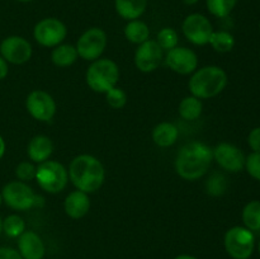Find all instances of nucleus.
<instances>
[{"mask_svg": "<svg viewBox=\"0 0 260 259\" xmlns=\"http://www.w3.org/2000/svg\"><path fill=\"white\" fill-rule=\"evenodd\" d=\"M17 2H19V3H30V2H33V0H17Z\"/></svg>", "mask_w": 260, "mask_h": 259, "instance_id": "40", "label": "nucleus"}, {"mask_svg": "<svg viewBox=\"0 0 260 259\" xmlns=\"http://www.w3.org/2000/svg\"><path fill=\"white\" fill-rule=\"evenodd\" d=\"M2 233H3V220L2 217H0V235H2Z\"/></svg>", "mask_w": 260, "mask_h": 259, "instance_id": "39", "label": "nucleus"}, {"mask_svg": "<svg viewBox=\"0 0 260 259\" xmlns=\"http://www.w3.org/2000/svg\"><path fill=\"white\" fill-rule=\"evenodd\" d=\"M165 63L170 70L180 75H189L197 70L198 57L193 50L188 47H177L167 51Z\"/></svg>", "mask_w": 260, "mask_h": 259, "instance_id": "13", "label": "nucleus"}, {"mask_svg": "<svg viewBox=\"0 0 260 259\" xmlns=\"http://www.w3.org/2000/svg\"><path fill=\"white\" fill-rule=\"evenodd\" d=\"M18 251L23 259H43L46 246L37 233L24 231L18 238Z\"/></svg>", "mask_w": 260, "mask_h": 259, "instance_id": "16", "label": "nucleus"}, {"mask_svg": "<svg viewBox=\"0 0 260 259\" xmlns=\"http://www.w3.org/2000/svg\"><path fill=\"white\" fill-rule=\"evenodd\" d=\"M114 8L123 19H139L146 10L147 0H114Z\"/></svg>", "mask_w": 260, "mask_h": 259, "instance_id": "19", "label": "nucleus"}, {"mask_svg": "<svg viewBox=\"0 0 260 259\" xmlns=\"http://www.w3.org/2000/svg\"><path fill=\"white\" fill-rule=\"evenodd\" d=\"M182 30L189 42H192L193 45L203 46L210 42L213 27L207 17L200 13H193L183 20Z\"/></svg>", "mask_w": 260, "mask_h": 259, "instance_id": "10", "label": "nucleus"}, {"mask_svg": "<svg viewBox=\"0 0 260 259\" xmlns=\"http://www.w3.org/2000/svg\"><path fill=\"white\" fill-rule=\"evenodd\" d=\"M106 101L108 106L112 107L113 109H121L126 106L127 94L122 88L114 86V88H112L111 90L106 93Z\"/></svg>", "mask_w": 260, "mask_h": 259, "instance_id": "30", "label": "nucleus"}, {"mask_svg": "<svg viewBox=\"0 0 260 259\" xmlns=\"http://www.w3.org/2000/svg\"><path fill=\"white\" fill-rule=\"evenodd\" d=\"M212 154L217 164L230 173H239L245 167V155L233 144L221 142L212 150Z\"/></svg>", "mask_w": 260, "mask_h": 259, "instance_id": "14", "label": "nucleus"}, {"mask_svg": "<svg viewBox=\"0 0 260 259\" xmlns=\"http://www.w3.org/2000/svg\"><path fill=\"white\" fill-rule=\"evenodd\" d=\"M86 84L95 93H104L117 86L119 80V68L111 58H98L86 70Z\"/></svg>", "mask_w": 260, "mask_h": 259, "instance_id": "4", "label": "nucleus"}, {"mask_svg": "<svg viewBox=\"0 0 260 259\" xmlns=\"http://www.w3.org/2000/svg\"><path fill=\"white\" fill-rule=\"evenodd\" d=\"M238 0H206L207 10L217 18H225L236 7Z\"/></svg>", "mask_w": 260, "mask_h": 259, "instance_id": "27", "label": "nucleus"}, {"mask_svg": "<svg viewBox=\"0 0 260 259\" xmlns=\"http://www.w3.org/2000/svg\"><path fill=\"white\" fill-rule=\"evenodd\" d=\"M248 144L253 152H260V127H255L249 132Z\"/></svg>", "mask_w": 260, "mask_h": 259, "instance_id": "33", "label": "nucleus"}, {"mask_svg": "<svg viewBox=\"0 0 260 259\" xmlns=\"http://www.w3.org/2000/svg\"><path fill=\"white\" fill-rule=\"evenodd\" d=\"M228 189V182H226V178L223 175L215 173V174L211 175L208 178L207 183H206V190H207L208 195L211 196H221L226 192Z\"/></svg>", "mask_w": 260, "mask_h": 259, "instance_id": "29", "label": "nucleus"}, {"mask_svg": "<svg viewBox=\"0 0 260 259\" xmlns=\"http://www.w3.org/2000/svg\"><path fill=\"white\" fill-rule=\"evenodd\" d=\"M183 2H184V4L187 5H196L200 0H183Z\"/></svg>", "mask_w": 260, "mask_h": 259, "instance_id": "38", "label": "nucleus"}, {"mask_svg": "<svg viewBox=\"0 0 260 259\" xmlns=\"http://www.w3.org/2000/svg\"><path fill=\"white\" fill-rule=\"evenodd\" d=\"M246 172L251 178L260 182V152H251L245 159Z\"/></svg>", "mask_w": 260, "mask_h": 259, "instance_id": "32", "label": "nucleus"}, {"mask_svg": "<svg viewBox=\"0 0 260 259\" xmlns=\"http://www.w3.org/2000/svg\"><path fill=\"white\" fill-rule=\"evenodd\" d=\"M69 178L76 189L93 193L103 185L106 170L98 157L81 154L74 157L69 167Z\"/></svg>", "mask_w": 260, "mask_h": 259, "instance_id": "2", "label": "nucleus"}, {"mask_svg": "<svg viewBox=\"0 0 260 259\" xmlns=\"http://www.w3.org/2000/svg\"><path fill=\"white\" fill-rule=\"evenodd\" d=\"M228 85V74L220 66H205L190 76L189 90L192 95L200 99H210L218 95Z\"/></svg>", "mask_w": 260, "mask_h": 259, "instance_id": "3", "label": "nucleus"}, {"mask_svg": "<svg viewBox=\"0 0 260 259\" xmlns=\"http://www.w3.org/2000/svg\"><path fill=\"white\" fill-rule=\"evenodd\" d=\"M108 42L107 33L102 28L91 27L79 37L76 42V51L83 60L95 61L104 52Z\"/></svg>", "mask_w": 260, "mask_h": 259, "instance_id": "8", "label": "nucleus"}, {"mask_svg": "<svg viewBox=\"0 0 260 259\" xmlns=\"http://www.w3.org/2000/svg\"><path fill=\"white\" fill-rule=\"evenodd\" d=\"M0 259H23V258L17 249L8 248V246H2V248H0Z\"/></svg>", "mask_w": 260, "mask_h": 259, "instance_id": "34", "label": "nucleus"}, {"mask_svg": "<svg viewBox=\"0 0 260 259\" xmlns=\"http://www.w3.org/2000/svg\"><path fill=\"white\" fill-rule=\"evenodd\" d=\"M178 41H179V36H178L177 30L174 28L165 27L157 33L156 42L161 47L162 51H169L172 48L177 47Z\"/></svg>", "mask_w": 260, "mask_h": 259, "instance_id": "28", "label": "nucleus"}, {"mask_svg": "<svg viewBox=\"0 0 260 259\" xmlns=\"http://www.w3.org/2000/svg\"><path fill=\"white\" fill-rule=\"evenodd\" d=\"M5 154V141L2 136H0V159L4 156Z\"/></svg>", "mask_w": 260, "mask_h": 259, "instance_id": "36", "label": "nucleus"}, {"mask_svg": "<svg viewBox=\"0 0 260 259\" xmlns=\"http://www.w3.org/2000/svg\"><path fill=\"white\" fill-rule=\"evenodd\" d=\"M68 36L65 23L57 18H43L33 29V37L43 47H56L61 45Z\"/></svg>", "mask_w": 260, "mask_h": 259, "instance_id": "9", "label": "nucleus"}, {"mask_svg": "<svg viewBox=\"0 0 260 259\" xmlns=\"http://www.w3.org/2000/svg\"><path fill=\"white\" fill-rule=\"evenodd\" d=\"M164 58V51L156 41L147 40L141 43L135 52V65L142 73H152L156 70Z\"/></svg>", "mask_w": 260, "mask_h": 259, "instance_id": "15", "label": "nucleus"}, {"mask_svg": "<svg viewBox=\"0 0 260 259\" xmlns=\"http://www.w3.org/2000/svg\"><path fill=\"white\" fill-rule=\"evenodd\" d=\"M179 130L174 123L161 122L152 130V140L159 147H169L177 142Z\"/></svg>", "mask_w": 260, "mask_h": 259, "instance_id": "20", "label": "nucleus"}, {"mask_svg": "<svg viewBox=\"0 0 260 259\" xmlns=\"http://www.w3.org/2000/svg\"><path fill=\"white\" fill-rule=\"evenodd\" d=\"M0 53L7 62L23 65L32 57V46L20 36H9L0 43Z\"/></svg>", "mask_w": 260, "mask_h": 259, "instance_id": "12", "label": "nucleus"}, {"mask_svg": "<svg viewBox=\"0 0 260 259\" xmlns=\"http://www.w3.org/2000/svg\"><path fill=\"white\" fill-rule=\"evenodd\" d=\"M124 37L127 41L136 45L146 42L150 40V28L145 22L140 19L128 20V23L124 27Z\"/></svg>", "mask_w": 260, "mask_h": 259, "instance_id": "21", "label": "nucleus"}, {"mask_svg": "<svg viewBox=\"0 0 260 259\" xmlns=\"http://www.w3.org/2000/svg\"><path fill=\"white\" fill-rule=\"evenodd\" d=\"M79 55L76 47L73 45H58L53 48L52 53H51V60L58 68H68L71 66L76 60H78Z\"/></svg>", "mask_w": 260, "mask_h": 259, "instance_id": "22", "label": "nucleus"}, {"mask_svg": "<svg viewBox=\"0 0 260 259\" xmlns=\"http://www.w3.org/2000/svg\"><path fill=\"white\" fill-rule=\"evenodd\" d=\"M3 203V196H2V192H0V206H2Z\"/></svg>", "mask_w": 260, "mask_h": 259, "instance_id": "41", "label": "nucleus"}, {"mask_svg": "<svg viewBox=\"0 0 260 259\" xmlns=\"http://www.w3.org/2000/svg\"><path fill=\"white\" fill-rule=\"evenodd\" d=\"M36 180L45 192L56 195L65 189L69 182V172L61 163L46 160L37 167Z\"/></svg>", "mask_w": 260, "mask_h": 259, "instance_id": "6", "label": "nucleus"}, {"mask_svg": "<svg viewBox=\"0 0 260 259\" xmlns=\"http://www.w3.org/2000/svg\"><path fill=\"white\" fill-rule=\"evenodd\" d=\"M8 73H9V68H8V62L3 58V56L0 55V80L7 78Z\"/></svg>", "mask_w": 260, "mask_h": 259, "instance_id": "35", "label": "nucleus"}, {"mask_svg": "<svg viewBox=\"0 0 260 259\" xmlns=\"http://www.w3.org/2000/svg\"><path fill=\"white\" fill-rule=\"evenodd\" d=\"M53 152V142L50 137L45 136V135H37L33 137L29 141L27 146V154L28 157L32 160L33 163H41L48 160V157L52 155Z\"/></svg>", "mask_w": 260, "mask_h": 259, "instance_id": "18", "label": "nucleus"}, {"mask_svg": "<svg viewBox=\"0 0 260 259\" xmlns=\"http://www.w3.org/2000/svg\"><path fill=\"white\" fill-rule=\"evenodd\" d=\"M212 149L201 141L185 144L175 157V172L185 180H197L210 169L212 163Z\"/></svg>", "mask_w": 260, "mask_h": 259, "instance_id": "1", "label": "nucleus"}, {"mask_svg": "<svg viewBox=\"0 0 260 259\" xmlns=\"http://www.w3.org/2000/svg\"><path fill=\"white\" fill-rule=\"evenodd\" d=\"M208 43L217 52L226 53L230 52L234 48V46H235V38H234V36L231 33L226 32V30H218V32L213 30Z\"/></svg>", "mask_w": 260, "mask_h": 259, "instance_id": "25", "label": "nucleus"}, {"mask_svg": "<svg viewBox=\"0 0 260 259\" xmlns=\"http://www.w3.org/2000/svg\"><path fill=\"white\" fill-rule=\"evenodd\" d=\"M179 114L185 121H196L201 117L203 111V103L194 95L185 96L179 103Z\"/></svg>", "mask_w": 260, "mask_h": 259, "instance_id": "23", "label": "nucleus"}, {"mask_svg": "<svg viewBox=\"0 0 260 259\" xmlns=\"http://www.w3.org/2000/svg\"><path fill=\"white\" fill-rule=\"evenodd\" d=\"M24 231L25 222L19 215L13 213V215L7 216L3 220V233L9 238H19Z\"/></svg>", "mask_w": 260, "mask_h": 259, "instance_id": "26", "label": "nucleus"}, {"mask_svg": "<svg viewBox=\"0 0 260 259\" xmlns=\"http://www.w3.org/2000/svg\"><path fill=\"white\" fill-rule=\"evenodd\" d=\"M225 249L234 259H249L255 248L253 231L245 226H234L225 234Z\"/></svg>", "mask_w": 260, "mask_h": 259, "instance_id": "7", "label": "nucleus"}, {"mask_svg": "<svg viewBox=\"0 0 260 259\" xmlns=\"http://www.w3.org/2000/svg\"><path fill=\"white\" fill-rule=\"evenodd\" d=\"M65 213L71 218H81L90 210V200L88 193L83 190H74L69 193L63 202Z\"/></svg>", "mask_w": 260, "mask_h": 259, "instance_id": "17", "label": "nucleus"}, {"mask_svg": "<svg viewBox=\"0 0 260 259\" xmlns=\"http://www.w3.org/2000/svg\"><path fill=\"white\" fill-rule=\"evenodd\" d=\"M3 202L15 211H27L43 203V198L36 195L35 190L25 182L13 180L4 185L2 190Z\"/></svg>", "mask_w": 260, "mask_h": 259, "instance_id": "5", "label": "nucleus"}, {"mask_svg": "<svg viewBox=\"0 0 260 259\" xmlns=\"http://www.w3.org/2000/svg\"><path fill=\"white\" fill-rule=\"evenodd\" d=\"M259 28H260V24H259Z\"/></svg>", "mask_w": 260, "mask_h": 259, "instance_id": "43", "label": "nucleus"}, {"mask_svg": "<svg viewBox=\"0 0 260 259\" xmlns=\"http://www.w3.org/2000/svg\"><path fill=\"white\" fill-rule=\"evenodd\" d=\"M241 218L246 229L260 231V201H250L243 208Z\"/></svg>", "mask_w": 260, "mask_h": 259, "instance_id": "24", "label": "nucleus"}, {"mask_svg": "<svg viewBox=\"0 0 260 259\" xmlns=\"http://www.w3.org/2000/svg\"><path fill=\"white\" fill-rule=\"evenodd\" d=\"M36 173H37V167L30 161H22L15 168V175L20 182H29V180L36 179Z\"/></svg>", "mask_w": 260, "mask_h": 259, "instance_id": "31", "label": "nucleus"}, {"mask_svg": "<svg viewBox=\"0 0 260 259\" xmlns=\"http://www.w3.org/2000/svg\"><path fill=\"white\" fill-rule=\"evenodd\" d=\"M25 108L35 119L48 122L56 114V102L47 91L33 90L25 99Z\"/></svg>", "mask_w": 260, "mask_h": 259, "instance_id": "11", "label": "nucleus"}, {"mask_svg": "<svg viewBox=\"0 0 260 259\" xmlns=\"http://www.w3.org/2000/svg\"><path fill=\"white\" fill-rule=\"evenodd\" d=\"M174 259H198V258H196V256L193 255H189V254H180V255L175 256Z\"/></svg>", "mask_w": 260, "mask_h": 259, "instance_id": "37", "label": "nucleus"}, {"mask_svg": "<svg viewBox=\"0 0 260 259\" xmlns=\"http://www.w3.org/2000/svg\"><path fill=\"white\" fill-rule=\"evenodd\" d=\"M258 251H259V254H260V241H259V244H258Z\"/></svg>", "mask_w": 260, "mask_h": 259, "instance_id": "42", "label": "nucleus"}]
</instances>
